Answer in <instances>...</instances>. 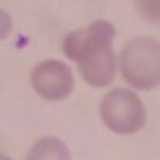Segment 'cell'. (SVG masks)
Returning a JSON list of instances; mask_svg holds the SVG:
<instances>
[{"label":"cell","instance_id":"cell-1","mask_svg":"<svg viewBox=\"0 0 160 160\" xmlns=\"http://www.w3.org/2000/svg\"><path fill=\"white\" fill-rule=\"evenodd\" d=\"M115 28L106 19H96L85 28L74 29L62 38L64 56L77 66L78 75L91 88H108L117 77L114 50Z\"/></svg>","mask_w":160,"mask_h":160},{"label":"cell","instance_id":"cell-2","mask_svg":"<svg viewBox=\"0 0 160 160\" xmlns=\"http://www.w3.org/2000/svg\"><path fill=\"white\" fill-rule=\"evenodd\" d=\"M117 69L125 83L136 91L160 87V40L139 35L128 40L117 55Z\"/></svg>","mask_w":160,"mask_h":160},{"label":"cell","instance_id":"cell-3","mask_svg":"<svg viewBox=\"0 0 160 160\" xmlns=\"http://www.w3.org/2000/svg\"><path fill=\"white\" fill-rule=\"evenodd\" d=\"M99 118L114 135L131 136L146 127L148 111L136 90L130 87H117L101 98Z\"/></svg>","mask_w":160,"mask_h":160},{"label":"cell","instance_id":"cell-4","mask_svg":"<svg viewBox=\"0 0 160 160\" xmlns=\"http://www.w3.org/2000/svg\"><path fill=\"white\" fill-rule=\"evenodd\" d=\"M29 80L35 95L50 102L68 99L75 90L74 71L61 59H45L37 62L31 71Z\"/></svg>","mask_w":160,"mask_h":160},{"label":"cell","instance_id":"cell-5","mask_svg":"<svg viewBox=\"0 0 160 160\" xmlns=\"http://www.w3.org/2000/svg\"><path fill=\"white\" fill-rule=\"evenodd\" d=\"M24 160H72V154L61 138L42 136L31 146Z\"/></svg>","mask_w":160,"mask_h":160},{"label":"cell","instance_id":"cell-6","mask_svg":"<svg viewBox=\"0 0 160 160\" xmlns=\"http://www.w3.org/2000/svg\"><path fill=\"white\" fill-rule=\"evenodd\" d=\"M135 10L141 19L160 26V0H135Z\"/></svg>","mask_w":160,"mask_h":160},{"label":"cell","instance_id":"cell-7","mask_svg":"<svg viewBox=\"0 0 160 160\" xmlns=\"http://www.w3.org/2000/svg\"><path fill=\"white\" fill-rule=\"evenodd\" d=\"M11 31H13V18L7 10L0 8V42L5 40L11 34Z\"/></svg>","mask_w":160,"mask_h":160},{"label":"cell","instance_id":"cell-8","mask_svg":"<svg viewBox=\"0 0 160 160\" xmlns=\"http://www.w3.org/2000/svg\"><path fill=\"white\" fill-rule=\"evenodd\" d=\"M0 160H13L10 155H7V154H2V152H0Z\"/></svg>","mask_w":160,"mask_h":160}]
</instances>
